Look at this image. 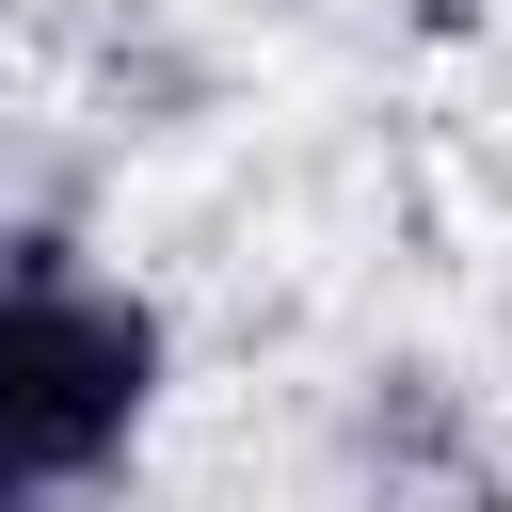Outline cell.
<instances>
[{"label":"cell","instance_id":"cell-1","mask_svg":"<svg viewBox=\"0 0 512 512\" xmlns=\"http://www.w3.org/2000/svg\"><path fill=\"white\" fill-rule=\"evenodd\" d=\"M160 400V320L80 288V272H16L0 288V512H48L80 480L128 464Z\"/></svg>","mask_w":512,"mask_h":512}]
</instances>
